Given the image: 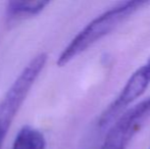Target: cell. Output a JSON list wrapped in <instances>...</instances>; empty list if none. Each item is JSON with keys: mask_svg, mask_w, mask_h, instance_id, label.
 Instances as JSON below:
<instances>
[{"mask_svg": "<svg viewBox=\"0 0 150 149\" xmlns=\"http://www.w3.org/2000/svg\"><path fill=\"white\" fill-rule=\"evenodd\" d=\"M149 84L150 80L142 66L136 72L133 73L127 81L126 85L124 86L120 95L101 113L98 121L99 127L106 128L108 125L113 123L120 114L128 109L133 102L136 101L144 93Z\"/></svg>", "mask_w": 150, "mask_h": 149, "instance_id": "277c9868", "label": "cell"}, {"mask_svg": "<svg viewBox=\"0 0 150 149\" xmlns=\"http://www.w3.org/2000/svg\"><path fill=\"white\" fill-rule=\"evenodd\" d=\"M149 149H150V147H149Z\"/></svg>", "mask_w": 150, "mask_h": 149, "instance_id": "ba28073f", "label": "cell"}, {"mask_svg": "<svg viewBox=\"0 0 150 149\" xmlns=\"http://www.w3.org/2000/svg\"><path fill=\"white\" fill-rule=\"evenodd\" d=\"M150 117V97L128 108L112 124L100 149H127Z\"/></svg>", "mask_w": 150, "mask_h": 149, "instance_id": "3957f363", "label": "cell"}, {"mask_svg": "<svg viewBox=\"0 0 150 149\" xmlns=\"http://www.w3.org/2000/svg\"><path fill=\"white\" fill-rule=\"evenodd\" d=\"M143 68H144V70H145V73H146V75H147V77H148V79L150 80V58L148 60H147V62L146 64L143 66Z\"/></svg>", "mask_w": 150, "mask_h": 149, "instance_id": "52a82bcc", "label": "cell"}, {"mask_svg": "<svg viewBox=\"0 0 150 149\" xmlns=\"http://www.w3.org/2000/svg\"><path fill=\"white\" fill-rule=\"evenodd\" d=\"M47 57L45 52H41L32 58L2 97L0 101V149L12 121L45 66Z\"/></svg>", "mask_w": 150, "mask_h": 149, "instance_id": "7a4b0ae2", "label": "cell"}, {"mask_svg": "<svg viewBox=\"0 0 150 149\" xmlns=\"http://www.w3.org/2000/svg\"><path fill=\"white\" fill-rule=\"evenodd\" d=\"M49 1H9L6 4L5 18L8 25L16 24L39 14Z\"/></svg>", "mask_w": 150, "mask_h": 149, "instance_id": "5b68a950", "label": "cell"}, {"mask_svg": "<svg viewBox=\"0 0 150 149\" xmlns=\"http://www.w3.org/2000/svg\"><path fill=\"white\" fill-rule=\"evenodd\" d=\"M46 140L38 129L24 126L18 131L11 149H45Z\"/></svg>", "mask_w": 150, "mask_h": 149, "instance_id": "8992f818", "label": "cell"}, {"mask_svg": "<svg viewBox=\"0 0 150 149\" xmlns=\"http://www.w3.org/2000/svg\"><path fill=\"white\" fill-rule=\"evenodd\" d=\"M148 4L150 2L147 1H122L105 10L76 35L58 56L56 64L58 66H64L96 42L112 32L140 8Z\"/></svg>", "mask_w": 150, "mask_h": 149, "instance_id": "6da1fadb", "label": "cell"}]
</instances>
